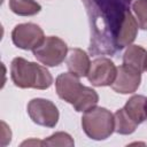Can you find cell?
I'll return each instance as SVG.
<instances>
[{
    "instance_id": "cell-1",
    "label": "cell",
    "mask_w": 147,
    "mask_h": 147,
    "mask_svg": "<svg viewBox=\"0 0 147 147\" xmlns=\"http://www.w3.org/2000/svg\"><path fill=\"white\" fill-rule=\"evenodd\" d=\"M132 0H82L91 24L92 54H110L130 46L138 33V23L130 11Z\"/></svg>"
},
{
    "instance_id": "cell-2",
    "label": "cell",
    "mask_w": 147,
    "mask_h": 147,
    "mask_svg": "<svg viewBox=\"0 0 147 147\" xmlns=\"http://www.w3.org/2000/svg\"><path fill=\"white\" fill-rule=\"evenodd\" d=\"M10 77L13 83L20 88L46 90L53 84V77L46 67L23 57H15L11 61Z\"/></svg>"
},
{
    "instance_id": "cell-3",
    "label": "cell",
    "mask_w": 147,
    "mask_h": 147,
    "mask_svg": "<svg viewBox=\"0 0 147 147\" xmlns=\"http://www.w3.org/2000/svg\"><path fill=\"white\" fill-rule=\"evenodd\" d=\"M82 127L88 138L93 140H105L115 131V118L108 109L95 106L84 113Z\"/></svg>"
},
{
    "instance_id": "cell-4",
    "label": "cell",
    "mask_w": 147,
    "mask_h": 147,
    "mask_svg": "<svg viewBox=\"0 0 147 147\" xmlns=\"http://www.w3.org/2000/svg\"><path fill=\"white\" fill-rule=\"evenodd\" d=\"M67 44L59 37L49 36L45 37L44 40L32 52L34 57L45 67L60 65L68 55Z\"/></svg>"
},
{
    "instance_id": "cell-5",
    "label": "cell",
    "mask_w": 147,
    "mask_h": 147,
    "mask_svg": "<svg viewBox=\"0 0 147 147\" xmlns=\"http://www.w3.org/2000/svg\"><path fill=\"white\" fill-rule=\"evenodd\" d=\"M28 114L33 123L45 127H54L60 117L56 106L52 101L41 98L32 99L28 103Z\"/></svg>"
},
{
    "instance_id": "cell-6",
    "label": "cell",
    "mask_w": 147,
    "mask_h": 147,
    "mask_svg": "<svg viewBox=\"0 0 147 147\" xmlns=\"http://www.w3.org/2000/svg\"><path fill=\"white\" fill-rule=\"evenodd\" d=\"M42 29L34 23H22L16 25L11 31L14 45L24 51H33L44 40Z\"/></svg>"
},
{
    "instance_id": "cell-7",
    "label": "cell",
    "mask_w": 147,
    "mask_h": 147,
    "mask_svg": "<svg viewBox=\"0 0 147 147\" xmlns=\"http://www.w3.org/2000/svg\"><path fill=\"white\" fill-rule=\"evenodd\" d=\"M117 68L108 57H98L91 62L87 79L93 86H110L115 80Z\"/></svg>"
},
{
    "instance_id": "cell-8",
    "label": "cell",
    "mask_w": 147,
    "mask_h": 147,
    "mask_svg": "<svg viewBox=\"0 0 147 147\" xmlns=\"http://www.w3.org/2000/svg\"><path fill=\"white\" fill-rule=\"evenodd\" d=\"M55 88L57 95L70 105H75L84 92L85 86L80 84L79 77L69 72H63L57 76L55 80Z\"/></svg>"
},
{
    "instance_id": "cell-9",
    "label": "cell",
    "mask_w": 147,
    "mask_h": 147,
    "mask_svg": "<svg viewBox=\"0 0 147 147\" xmlns=\"http://www.w3.org/2000/svg\"><path fill=\"white\" fill-rule=\"evenodd\" d=\"M140 82H141V72H138L123 64L117 68L115 80L110 86L117 93L130 94L138 90Z\"/></svg>"
},
{
    "instance_id": "cell-10",
    "label": "cell",
    "mask_w": 147,
    "mask_h": 147,
    "mask_svg": "<svg viewBox=\"0 0 147 147\" xmlns=\"http://www.w3.org/2000/svg\"><path fill=\"white\" fill-rule=\"evenodd\" d=\"M67 67L69 71L78 77L87 76L91 61L86 52L80 48H70L67 55Z\"/></svg>"
},
{
    "instance_id": "cell-11",
    "label": "cell",
    "mask_w": 147,
    "mask_h": 147,
    "mask_svg": "<svg viewBox=\"0 0 147 147\" xmlns=\"http://www.w3.org/2000/svg\"><path fill=\"white\" fill-rule=\"evenodd\" d=\"M127 117L139 125L147 119V96L133 95L131 96L123 107Z\"/></svg>"
},
{
    "instance_id": "cell-12",
    "label": "cell",
    "mask_w": 147,
    "mask_h": 147,
    "mask_svg": "<svg viewBox=\"0 0 147 147\" xmlns=\"http://www.w3.org/2000/svg\"><path fill=\"white\" fill-rule=\"evenodd\" d=\"M123 64L138 72L146 71L147 51L139 45H130L123 55Z\"/></svg>"
},
{
    "instance_id": "cell-13",
    "label": "cell",
    "mask_w": 147,
    "mask_h": 147,
    "mask_svg": "<svg viewBox=\"0 0 147 147\" xmlns=\"http://www.w3.org/2000/svg\"><path fill=\"white\" fill-rule=\"evenodd\" d=\"M9 8L18 16H33L41 10V6L34 0H9Z\"/></svg>"
},
{
    "instance_id": "cell-14",
    "label": "cell",
    "mask_w": 147,
    "mask_h": 147,
    "mask_svg": "<svg viewBox=\"0 0 147 147\" xmlns=\"http://www.w3.org/2000/svg\"><path fill=\"white\" fill-rule=\"evenodd\" d=\"M98 101H99V95H98V93H96L93 88L85 86L83 94H82L80 98L76 101V103L72 105V107H74V109H75L76 111L85 113V111L92 109L93 107H95L96 103H98Z\"/></svg>"
},
{
    "instance_id": "cell-15",
    "label": "cell",
    "mask_w": 147,
    "mask_h": 147,
    "mask_svg": "<svg viewBox=\"0 0 147 147\" xmlns=\"http://www.w3.org/2000/svg\"><path fill=\"white\" fill-rule=\"evenodd\" d=\"M114 118H115V132L119 134H131L136 131L138 126L127 117L123 108L116 110V113L114 114Z\"/></svg>"
},
{
    "instance_id": "cell-16",
    "label": "cell",
    "mask_w": 147,
    "mask_h": 147,
    "mask_svg": "<svg viewBox=\"0 0 147 147\" xmlns=\"http://www.w3.org/2000/svg\"><path fill=\"white\" fill-rule=\"evenodd\" d=\"M132 10L136 15L138 26L142 30H147V0H134Z\"/></svg>"
},
{
    "instance_id": "cell-17",
    "label": "cell",
    "mask_w": 147,
    "mask_h": 147,
    "mask_svg": "<svg viewBox=\"0 0 147 147\" xmlns=\"http://www.w3.org/2000/svg\"><path fill=\"white\" fill-rule=\"evenodd\" d=\"M42 144L46 146H74L75 142L70 134L67 132H55L51 137L42 140Z\"/></svg>"
},
{
    "instance_id": "cell-18",
    "label": "cell",
    "mask_w": 147,
    "mask_h": 147,
    "mask_svg": "<svg viewBox=\"0 0 147 147\" xmlns=\"http://www.w3.org/2000/svg\"><path fill=\"white\" fill-rule=\"evenodd\" d=\"M1 125H2V146H6L8 142H10L11 133H8V132H10V130L7 127L5 122H2Z\"/></svg>"
},
{
    "instance_id": "cell-19",
    "label": "cell",
    "mask_w": 147,
    "mask_h": 147,
    "mask_svg": "<svg viewBox=\"0 0 147 147\" xmlns=\"http://www.w3.org/2000/svg\"><path fill=\"white\" fill-rule=\"evenodd\" d=\"M25 145H44L42 144V141H40V140H29V141H24V142H22V146H25Z\"/></svg>"
},
{
    "instance_id": "cell-20",
    "label": "cell",
    "mask_w": 147,
    "mask_h": 147,
    "mask_svg": "<svg viewBox=\"0 0 147 147\" xmlns=\"http://www.w3.org/2000/svg\"><path fill=\"white\" fill-rule=\"evenodd\" d=\"M146 71H147V70H146Z\"/></svg>"
}]
</instances>
